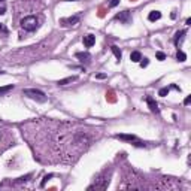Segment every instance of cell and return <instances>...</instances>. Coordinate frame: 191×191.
<instances>
[{
    "label": "cell",
    "instance_id": "obj_21",
    "mask_svg": "<svg viewBox=\"0 0 191 191\" xmlns=\"http://www.w3.org/2000/svg\"><path fill=\"white\" fill-rule=\"evenodd\" d=\"M54 176V175H52V173H49V175H47V176L43 178V181H42V184H41V187H45V182H47L48 179H51V178Z\"/></svg>",
    "mask_w": 191,
    "mask_h": 191
},
{
    "label": "cell",
    "instance_id": "obj_27",
    "mask_svg": "<svg viewBox=\"0 0 191 191\" xmlns=\"http://www.w3.org/2000/svg\"><path fill=\"white\" fill-rule=\"evenodd\" d=\"M5 11H6L5 7H0V15H3V14H5Z\"/></svg>",
    "mask_w": 191,
    "mask_h": 191
},
{
    "label": "cell",
    "instance_id": "obj_23",
    "mask_svg": "<svg viewBox=\"0 0 191 191\" xmlns=\"http://www.w3.org/2000/svg\"><path fill=\"white\" fill-rule=\"evenodd\" d=\"M96 78H97V79H105V78H106V73H99V75H96Z\"/></svg>",
    "mask_w": 191,
    "mask_h": 191
},
{
    "label": "cell",
    "instance_id": "obj_17",
    "mask_svg": "<svg viewBox=\"0 0 191 191\" xmlns=\"http://www.w3.org/2000/svg\"><path fill=\"white\" fill-rule=\"evenodd\" d=\"M176 58H178V61H185V60H187V54H185V52H182V51H181V49H178V52H176Z\"/></svg>",
    "mask_w": 191,
    "mask_h": 191
},
{
    "label": "cell",
    "instance_id": "obj_16",
    "mask_svg": "<svg viewBox=\"0 0 191 191\" xmlns=\"http://www.w3.org/2000/svg\"><path fill=\"white\" fill-rule=\"evenodd\" d=\"M11 90H14V85H12V84H11V85H5V87H0V96L9 93Z\"/></svg>",
    "mask_w": 191,
    "mask_h": 191
},
{
    "label": "cell",
    "instance_id": "obj_1",
    "mask_svg": "<svg viewBox=\"0 0 191 191\" xmlns=\"http://www.w3.org/2000/svg\"><path fill=\"white\" fill-rule=\"evenodd\" d=\"M94 131L91 127L51 118L22 125V136L30 142L34 158L42 163H72L90 148L94 140Z\"/></svg>",
    "mask_w": 191,
    "mask_h": 191
},
{
    "label": "cell",
    "instance_id": "obj_18",
    "mask_svg": "<svg viewBox=\"0 0 191 191\" xmlns=\"http://www.w3.org/2000/svg\"><path fill=\"white\" fill-rule=\"evenodd\" d=\"M169 91H170V87H164V88H161L160 91H158V96H161V97H164V96L169 94Z\"/></svg>",
    "mask_w": 191,
    "mask_h": 191
},
{
    "label": "cell",
    "instance_id": "obj_20",
    "mask_svg": "<svg viewBox=\"0 0 191 191\" xmlns=\"http://www.w3.org/2000/svg\"><path fill=\"white\" fill-rule=\"evenodd\" d=\"M155 57H157V60H160V61L166 60V54H164V52H161V51H158L157 54H155Z\"/></svg>",
    "mask_w": 191,
    "mask_h": 191
},
{
    "label": "cell",
    "instance_id": "obj_14",
    "mask_svg": "<svg viewBox=\"0 0 191 191\" xmlns=\"http://www.w3.org/2000/svg\"><path fill=\"white\" fill-rule=\"evenodd\" d=\"M140 58H142V54L139 52V51H133L131 54H130V60L133 63H139L140 61Z\"/></svg>",
    "mask_w": 191,
    "mask_h": 191
},
{
    "label": "cell",
    "instance_id": "obj_4",
    "mask_svg": "<svg viewBox=\"0 0 191 191\" xmlns=\"http://www.w3.org/2000/svg\"><path fill=\"white\" fill-rule=\"evenodd\" d=\"M109 176H110V172L109 175H108V172H103L102 175L99 176V179H96V182L93 185H90L88 190H105L106 187H108V184H109Z\"/></svg>",
    "mask_w": 191,
    "mask_h": 191
},
{
    "label": "cell",
    "instance_id": "obj_15",
    "mask_svg": "<svg viewBox=\"0 0 191 191\" xmlns=\"http://www.w3.org/2000/svg\"><path fill=\"white\" fill-rule=\"evenodd\" d=\"M110 49H112V52H114V54H115L116 60H118V61H120V60H121V58H123V52H121V51H120V48H118V47H115V45H112V47H110Z\"/></svg>",
    "mask_w": 191,
    "mask_h": 191
},
{
    "label": "cell",
    "instance_id": "obj_12",
    "mask_svg": "<svg viewBox=\"0 0 191 191\" xmlns=\"http://www.w3.org/2000/svg\"><path fill=\"white\" fill-rule=\"evenodd\" d=\"M161 18V12L160 11H152V12H149V15H148V20L149 21H158Z\"/></svg>",
    "mask_w": 191,
    "mask_h": 191
},
{
    "label": "cell",
    "instance_id": "obj_9",
    "mask_svg": "<svg viewBox=\"0 0 191 191\" xmlns=\"http://www.w3.org/2000/svg\"><path fill=\"white\" fill-rule=\"evenodd\" d=\"M82 42H84V47L85 48H91L96 43V36H93V34H87V36H84Z\"/></svg>",
    "mask_w": 191,
    "mask_h": 191
},
{
    "label": "cell",
    "instance_id": "obj_8",
    "mask_svg": "<svg viewBox=\"0 0 191 191\" xmlns=\"http://www.w3.org/2000/svg\"><path fill=\"white\" fill-rule=\"evenodd\" d=\"M79 22V15H75V17H70V18H61L60 20V24L67 27V26H75Z\"/></svg>",
    "mask_w": 191,
    "mask_h": 191
},
{
    "label": "cell",
    "instance_id": "obj_7",
    "mask_svg": "<svg viewBox=\"0 0 191 191\" xmlns=\"http://www.w3.org/2000/svg\"><path fill=\"white\" fill-rule=\"evenodd\" d=\"M145 102H146V105H148V108H149L151 112H154V114H158V112H160V109H158V103L155 102L151 96H146Z\"/></svg>",
    "mask_w": 191,
    "mask_h": 191
},
{
    "label": "cell",
    "instance_id": "obj_22",
    "mask_svg": "<svg viewBox=\"0 0 191 191\" xmlns=\"http://www.w3.org/2000/svg\"><path fill=\"white\" fill-rule=\"evenodd\" d=\"M118 3H120V0H112V2L109 3V6H110V7H115L116 5H118Z\"/></svg>",
    "mask_w": 191,
    "mask_h": 191
},
{
    "label": "cell",
    "instance_id": "obj_31",
    "mask_svg": "<svg viewBox=\"0 0 191 191\" xmlns=\"http://www.w3.org/2000/svg\"><path fill=\"white\" fill-rule=\"evenodd\" d=\"M0 2H5V0H0Z\"/></svg>",
    "mask_w": 191,
    "mask_h": 191
},
{
    "label": "cell",
    "instance_id": "obj_26",
    "mask_svg": "<svg viewBox=\"0 0 191 191\" xmlns=\"http://www.w3.org/2000/svg\"><path fill=\"white\" fill-rule=\"evenodd\" d=\"M3 139H5V131H2V130H0V142H2Z\"/></svg>",
    "mask_w": 191,
    "mask_h": 191
},
{
    "label": "cell",
    "instance_id": "obj_24",
    "mask_svg": "<svg viewBox=\"0 0 191 191\" xmlns=\"http://www.w3.org/2000/svg\"><path fill=\"white\" fill-rule=\"evenodd\" d=\"M190 102H191V96H187V99L184 100V105H190Z\"/></svg>",
    "mask_w": 191,
    "mask_h": 191
},
{
    "label": "cell",
    "instance_id": "obj_25",
    "mask_svg": "<svg viewBox=\"0 0 191 191\" xmlns=\"http://www.w3.org/2000/svg\"><path fill=\"white\" fill-rule=\"evenodd\" d=\"M109 102H115V97H114V93H109Z\"/></svg>",
    "mask_w": 191,
    "mask_h": 191
},
{
    "label": "cell",
    "instance_id": "obj_29",
    "mask_svg": "<svg viewBox=\"0 0 191 191\" xmlns=\"http://www.w3.org/2000/svg\"><path fill=\"white\" fill-rule=\"evenodd\" d=\"M0 32H5V27H3V24L0 22Z\"/></svg>",
    "mask_w": 191,
    "mask_h": 191
},
{
    "label": "cell",
    "instance_id": "obj_10",
    "mask_svg": "<svg viewBox=\"0 0 191 191\" xmlns=\"http://www.w3.org/2000/svg\"><path fill=\"white\" fill-rule=\"evenodd\" d=\"M185 34H187L185 30H179V32H176V34H175V45H176L178 48L181 47V43H182V41H184Z\"/></svg>",
    "mask_w": 191,
    "mask_h": 191
},
{
    "label": "cell",
    "instance_id": "obj_28",
    "mask_svg": "<svg viewBox=\"0 0 191 191\" xmlns=\"http://www.w3.org/2000/svg\"><path fill=\"white\" fill-rule=\"evenodd\" d=\"M185 24H187V26H190V24H191V18H188V20L185 21Z\"/></svg>",
    "mask_w": 191,
    "mask_h": 191
},
{
    "label": "cell",
    "instance_id": "obj_3",
    "mask_svg": "<svg viewBox=\"0 0 191 191\" xmlns=\"http://www.w3.org/2000/svg\"><path fill=\"white\" fill-rule=\"evenodd\" d=\"M22 94L30 97L32 100H36V102L39 103H45L47 102V96L45 93H42L41 90H36V88H26L22 91Z\"/></svg>",
    "mask_w": 191,
    "mask_h": 191
},
{
    "label": "cell",
    "instance_id": "obj_5",
    "mask_svg": "<svg viewBox=\"0 0 191 191\" xmlns=\"http://www.w3.org/2000/svg\"><path fill=\"white\" fill-rule=\"evenodd\" d=\"M116 139L120 140H124V142H130L133 143L135 146H145V142H142L139 137H136L135 135H115Z\"/></svg>",
    "mask_w": 191,
    "mask_h": 191
},
{
    "label": "cell",
    "instance_id": "obj_6",
    "mask_svg": "<svg viewBox=\"0 0 191 191\" xmlns=\"http://www.w3.org/2000/svg\"><path fill=\"white\" fill-rule=\"evenodd\" d=\"M115 20L120 21V22H123V24H129L130 21H131V17H130L129 11H123V12H120V14L115 15Z\"/></svg>",
    "mask_w": 191,
    "mask_h": 191
},
{
    "label": "cell",
    "instance_id": "obj_2",
    "mask_svg": "<svg viewBox=\"0 0 191 191\" xmlns=\"http://www.w3.org/2000/svg\"><path fill=\"white\" fill-rule=\"evenodd\" d=\"M21 27L24 28L26 32H34L36 28L39 27V20H37L34 15L24 17V18L21 20Z\"/></svg>",
    "mask_w": 191,
    "mask_h": 191
},
{
    "label": "cell",
    "instance_id": "obj_11",
    "mask_svg": "<svg viewBox=\"0 0 191 191\" xmlns=\"http://www.w3.org/2000/svg\"><path fill=\"white\" fill-rule=\"evenodd\" d=\"M75 57L79 58V61H82V63H88L90 58H91V55H90L88 52H76Z\"/></svg>",
    "mask_w": 191,
    "mask_h": 191
},
{
    "label": "cell",
    "instance_id": "obj_13",
    "mask_svg": "<svg viewBox=\"0 0 191 191\" xmlns=\"http://www.w3.org/2000/svg\"><path fill=\"white\" fill-rule=\"evenodd\" d=\"M78 79V76H67V78H64V79H60L58 81V85H67L70 82H75Z\"/></svg>",
    "mask_w": 191,
    "mask_h": 191
},
{
    "label": "cell",
    "instance_id": "obj_19",
    "mask_svg": "<svg viewBox=\"0 0 191 191\" xmlns=\"http://www.w3.org/2000/svg\"><path fill=\"white\" fill-rule=\"evenodd\" d=\"M140 67L142 69H145V67H148V64H149V60L148 58H140Z\"/></svg>",
    "mask_w": 191,
    "mask_h": 191
},
{
    "label": "cell",
    "instance_id": "obj_30",
    "mask_svg": "<svg viewBox=\"0 0 191 191\" xmlns=\"http://www.w3.org/2000/svg\"><path fill=\"white\" fill-rule=\"evenodd\" d=\"M66 2H78V0H66Z\"/></svg>",
    "mask_w": 191,
    "mask_h": 191
}]
</instances>
